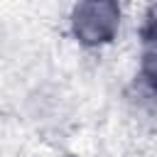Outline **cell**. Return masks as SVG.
<instances>
[{"instance_id": "obj_1", "label": "cell", "mask_w": 157, "mask_h": 157, "mask_svg": "<svg viewBox=\"0 0 157 157\" xmlns=\"http://www.w3.org/2000/svg\"><path fill=\"white\" fill-rule=\"evenodd\" d=\"M74 27H76V34L86 44L108 42L118 27V7L110 2L81 5L74 12Z\"/></svg>"}]
</instances>
